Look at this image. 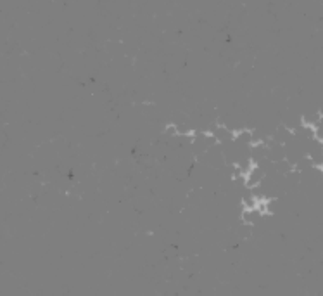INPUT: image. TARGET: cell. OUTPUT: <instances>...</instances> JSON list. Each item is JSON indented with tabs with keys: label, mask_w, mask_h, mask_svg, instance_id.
I'll return each instance as SVG.
<instances>
[{
	"label": "cell",
	"mask_w": 323,
	"mask_h": 296,
	"mask_svg": "<svg viewBox=\"0 0 323 296\" xmlns=\"http://www.w3.org/2000/svg\"><path fill=\"white\" fill-rule=\"evenodd\" d=\"M313 135H315L316 140L323 142V115H318L316 122L313 123Z\"/></svg>",
	"instance_id": "1"
}]
</instances>
